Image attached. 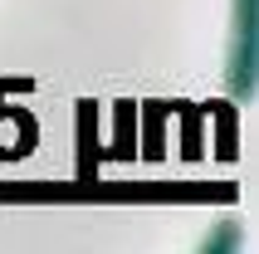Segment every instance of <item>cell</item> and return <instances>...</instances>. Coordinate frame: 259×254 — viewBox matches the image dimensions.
Masks as SVG:
<instances>
[{
    "mask_svg": "<svg viewBox=\"0 0 259 254\" xmlns=\"http://www.w3.org/2000/svg\"><path fill=\"white\" fill-rule=\"evenodd\" d=\"M225 93H230V103H254L259 98V0H230Z\"/></svg>",
    "mask_w": 259,
    "mask_h": 254,
    "instance_id": "cell-1",
    "label": "cell"
},
{
    "mask_svg": "<svg viewBox=\"0 0 259 254\" xmlns=\"http://www.w3.org/2000/svg\"><path fill=\"white\" fill-rule=\"evenodd\" d=\"M240 249H245V230L235 225V220H225V225H215L201 240V249H196V254H240Z\"/></svg>",
    "mask_w": 259,
    "mask_h": 254,
    "instance_id": "cell-2",
    "label": "cell"
}]
</instances>
